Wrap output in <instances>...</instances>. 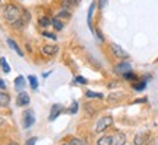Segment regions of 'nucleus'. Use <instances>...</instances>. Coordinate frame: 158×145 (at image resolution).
<instances>
[{"label": "nucleus", "mask_w": 158, "mask_h": 145, "mask_svg": "<svg viewBox=\"0 0 158 145\" xmlns=\"http://www.w3.org/2000/svg\"><path fill=\"white\" fill-rule=\"evenodd\" d=\"M22 13H23V10L20 9L18 5H15V3H9V5H6L5 9H3L5 19L9 20L10 23L15 22V20L20 19V18H22Z\"/></svg>", "instance_id": "nucleus-1"}, {"label": "nucleus", "mask_w": 158, "mask_h": 145, "mask_svg": "<svg viewBox=\"0 0 158 145\" xmlns=\"http://www.w3.org/2000/svg\"><path fill=\"white\" fill-rule=\"evenodd\" d=\"M112 125H113V118H112L110 115L103 116V118H100V119L97 121L96 126H94V132H97V134H100V132H105V130L109 129Z\"/></svg>", "instance_id": "nucleus-2"}, {"label": "nucleus", "mask_w": 158, "mask_h": 145, "mask_svg": "<svg viewBox=\"0 0 158 145\" xmlns=\"http://www.w3.org/2000/svg\"><path fill=\"white\" fill-rule=\"evenodd\" d=\"M110 51L113 54V57H116L118 60H120V61H126V60L129 58V54L126 52L120 45H118V44H115V42L110 44Z\"/></svg>", "instance_id": "nucleus-3"}, {"label": "nucleus", "mask_w": 158, "mask_h": 145, "mask_svg": "<svg viewBox=\"0 0 158 145\" xmlns=\"http://www.w3.org/2000/svg\"><path fill=\"white\" fill-rule=\"evenodd\" d=\"M60 48H58V45L55 44H47V45H44L42 48H41V52L45 55V57H54V55H57Z\"/></svg>", "instance_id": "nucleus-4"}, {"label": "nucleus", "mask_w": 158, "mask_h": 145, "mask_svg": "<svg viewBox=\"0 0 158 145\" xmlns=\"http://www.w3.org/2000/svg\"><path fill=\"white\" fill-rule=\"evenodd\" d=\"M151 141V134L149 132H141L134 138L135 145H148V142Z\"/></svg>", "instance_id": "nucleus-5"}, {"label": "nucleus", "mask_w": 158, "mask_h": 145, "mask_svg": "<svg viewBox=\"0 0 158 145\" xmlns=\"http://www.w3.org/2000/svg\"><path fill=\"white\" fill-rule=\"evenodd\" d=\"M29 103H31V97L26 92H19L18 93V97H16V105L20 107H25L28 106Z\"/></svg>", "instance_id": "nucleus-6"}, {"label": "nucleus", "mask_w": 158, "mask_h": 145, "mask_svg": "<svg viewBox=\"0 0 158 145\" xmlns=\"http://www.w3.org/2000/svg\"><path fill=\"white\" fill-rule=\"evenodd\" d=\"M132 71V65H131L128 61H120L119 64H116L115 65V72H118V74H126V72Z\"/></svg>", "instance_id": "nucleus-7"}, {"label": "nucleus", "mask_w": 158, "mask_h": 145, "mask_svg": "<svg viewBox=\"0 0 158 145\" xmlns=\"http://www.w3.org/2000/svg\"><path fill=\"white\" fill-rule=\"evenodd\" d=\"M35 123V115H34V110H25L23 113V126L25 128H31V126Z\"/></svg>", "instance_id": "nucleus-8"}, {"label": "nucleus", "mask_w": 158, "mask_h": 145, "mask_svg": "<svg viewBox=\"0 0 158 145\" xmlns=\"http://www.w3.org/2000/svg\"><path fill=\"white\" fill-rule=\"evenodd\" d=\"M97 7V3L96 2H93L89 7V12H87V25H89V28H90L91 32H94V28H93V14H94V10Z\"/></svg>", "instance_id": "nucleus-9"}, {"label": "nucleus", "mask_w": 158, "mask_h": 145, "mask_svg": "<svg viewBox=\"0 0 158 145\" xmlns=\"http://www.w3.org/2000/svg\"><path fill=\"white\" fill-rule=\"evenodd\" d=\"M62 110H64V107H62L61 105H58V103L52 105V106H51V113H49V121H55L58 116L62 113Z\"/></svg>", "instance_id": "nucleus-10"}, {"label": "nucleus", "mask_w": 158, "mask_h": 145, "mask_svg": "<svg viewBox=\"0 0 158 145\" xmlns=\"http://www.w3.org/2000/svg\"><path fill=\"white\" fill-rule=\"evenodd\" d=\"M7 45L10 47V49H13L15 52L18 54L19 57H25V54H23V51L19 48V45H18V42L15 41V39H12V38H7Z\"/></svg>", "instance_id": "nucleus-11"}, {"label": "nucleus", "mask_w": 158, "mask_h": 145, "mask_svg": "<svg viewBox=\"0 0 158 145\" xmlns=\"http://www.w3.org/2000/svg\"><path fill=\"white\" fill-rule=\"evenodd\" d=\"M25 84H26V80H25L23 76H18L16 80H15V89H16V92H23Z\"/></svg>", "instance_id": "nucleus-12"}, {"label": "nucleus", "mask_w": 158, "mask_h": 145, "mask_svg": "<svg viewBox=\"0 0 158 145\" xmlns=\"http://www.w3.org/2000/svg\"><path fill=\"white\" fill-rule=\"evenodd\" d=\"M125 142H126V135L122 134V132H118L113 136V144L112 145H125Z\"/></svg>", "instance_id": "nucleus-13"}, {"label": "nucleus", "mask_w": 158, "mask_h": 145, "mask_svg": "<svg viewBox=\"0 0 158 145\" xmlns=\"http://www.w3.org/2000/svg\"><path fill=\"white\" fill-rule=\"evenodd\" d=\"M113 144V136L112 135H103L97 139L96 145H112Z\"/></svg>", "instance_id": "nucleus-14"}, {"label": "nucleus", "mask_w": 158, "mask_h": 145, "mask_svg": "<svg viewBox=\"0 0 158 145\" xmlns=\"http://www.w3.org/2000/svg\"><path fill=\"white\" fill-rule=\"evenodd\" d=\"M9 103H10V96L6 92H2V90H0V107L9 106Z\"/></svg>", "instance_id": "nucleus-15"}, {"label": "nucleus", "mask_w": 158, "mask_h": 145, "mask_svg": "<svg viewBox=\"0 0 158 145\" xmlns=\"http://www.w3.org/2000/svg\"><path fill=\"white\" fill-rule=\"evenodd\" d=\"M58 18L60 19H68V18H71V9L62 6V9L58 12Z\"/></svg>", "instance_id": "nucleus-16"}, {"label": "nucleus", "mask_w": 158, "mask_h": 145, "mask_svg": "<svg viewBox=\"0 0 158 145\" xmlns=\"http://www.w3.org/2000/svg\"><path fill=\"white\" fill-rule=\"evenodd\" d=\"M145 87H147V81L145 80H138V81L132 83V89H134L135 92H142V90H145Z\"/></svg>", "instance_id": "nucleus-17"}, {"label": "nucleus", "mask_w": 158, "mask_h": 145, "mask_svg": "<svg viewBox=\"0 0 158 145\" xmlns=\"http://www.w3.org/2000/svg\"><path fill=\"white\" fill-rule=\"evenodd\" d=\"M122 77L126 80V81H131V83H135V81H138L139 80V77L135 74L134 71H129V72H126V74H123Z\"/></svg>", "instance_id": "nucleus-18"}, {"label": "nucleus", "mask_w": 158, "mask_h": 145, "mask_svg": "<svg viewBox=\"0 0 158 145\" xmlns=\"http://www.w3.org/2000/svg\"><path fill=\"white\" fill-rule=\"evenodd\" d=\"M52 26L55 28V31H62L64 29V22H62V19H60V18H52Z\"/></svg>", "instance_id": "nucleus-19"}, {"label": "nucleus", "mask_w": 158, "mask_h": 145, "mask_svg": "<svg viewBox=\"0 0 158 145\" xmlns=\"http://www.w3.org/2000/svg\"><path fill=\"white\" fill-rule=\"evenodd\" d=\"M26 80L29 81V84H31V87H32V90H36V89L39 87L38 78L35 77V76H28V77H26Z\"/></svg>", "instance_id": "nucleus-20"}, {"label": "nucleus", "mask_w": 158, "mask_h": 145, "mask_svg": "<svg viewBox=\"0 0 158 145\" xmlns=\"http://www.w3.org/2000/svg\"><path fill=\"white\" fill-rule=\"evenodd\" d=\"M49 25H52V19L48 18V16H42V18L39 19V26H42V28H48Z\"/></svg>", "instance_id": "nucleus-21"}, {"label": "nucleus", "mask_w": 158, "mask_h": 145, "mask_svg": "<svg viewBox=\"0 0 158 145\" xmlns=\"http://www.w3.org/2000/svg\"><path fill=\"white\" fill-rule=\"evenodd\" d=\"M120 97H122V94H120V93H118V92H113V93H110L109 96H107V100H109L110 103H113V102L119 100Z\"/></svg>", "instance_id": "nucleus-22"}, {"label": "nucleus", "mask_w": 158, "mask_h": 145, "mask_svg": "<svg viewBox=\"0 0 158 145\" xmlns=\"http://www.w3.org/2000/svg\"><path fill=\"white\" fill-rule=\"evenodd\" d=\"M0 65H2V68H3V71H5V72H9L10 71V67H9V64H7V61H6L5 57L0 58Z\"/></svg>", "instance_id": "nucleus-23"}, {"label": "nucleus", "mask_w": 158, "mask_h": 145, "mask_svg": "<svg viewBox=\"0 0 158 145\" xmlns=\"http://www.w3.org/2000/svg\"><path fill=\"white\" fill-rule=\"evenodd\" d=\"M68 145H87V144H86V141L80 139V138H71Z\"/></svg>", "instance_id": "nucleus-24"}, {"label": "nucleus", "mask_w": 158, "mask_h": 145, "mask_svg": "<svg viewBox=\"0 0 158 145\" xmlns=\"http://www.w3.org/2000/svg\"><path fill=\"white\" fill-rule=\"evenodd\" d=\"M77 110H78V103H77V102H73V105L70 106V109H68V113H70V115H76Z\"/></svg>", "instance_id": "nucleus-25"}, {"label": "nucleus", "mask_w": 158, "mask_h": 145, "mask_svg": "<svg viewBox=\"0 0 158 145\" xmlns=\"http://www.w3.org/2000/svg\"><path fill=\"white\" fill-rule=\"evenodd\" d=\"M86 96L87 97H96V99H103V94H102V93H94V92H91V90L86 92Z\"/></svg>", "instance_id": "nucleus-26"}, {"label": "nucleus", "mask_w": 158, "mask_h": 145, "mask_svg": "<svg viewBox=\"0 0 158 145\" xmlns=\"http://www.w3.org/2000/svg\"><path fill=\"white\" fill-rule=\"evenodd\" d=\"M42 36H45V38H49V39H52V41H57V35L52 34V32H48V31H44V32H42Z\"/></svg>", "instance_id": "nucleus-27"}, {"label": "nucleus", "mask_w": 158, "mask_h": 145, "mask_svg": "<svg viewBox=\"0 0 158 145\" xmlns=\"http://www.w3.org/2000/svg\"><path fill=\"white\" fill-rule=\"evenodd\" d=\"M109 0H97V9L99 10H105V7L107 6Z\"/></svg>", "instance_id": "nucleus-28"}, {"label": "nucleus", "mask_w": 158, "mask_h": 145, "mask_svg": "<svg viewBox=\"0 0 158 145\" xmlns=\"http://www.w3.org/2000/svg\"><path fill=\"white\" fill-rule=\"evenodd\" d=\"M76 83H78V84H87V80L83 76H77L76 77Z\"/></svg>", "instance_id": "nucleus-29"}, {"label": "nucleus", "mask_w": 158, "mask_h": 145, "mask_svg": "<svg viewBox=\"0 0 158 145\" xmlns=\"http://www.w3.org/2000/svg\"><path fill=\"white\" fill-rule=\"evenodd\" d=\"M94 34H96V38L100 41V42H103L105 41V38H103V35H102V32H100V29H96L94 31Z\"/></svg>", "instance_id": "nucleus-30"}, {"label": "nucleus", "mask_w": 158, "mask_h": 145, "mask_svg": "<svg viewBox=\"0 0 158 145\" xmlns=\"http://www.w3.org/2000/svg\"><path fill=\"white\" fill-rule=\"evenodd\" d=\"M35 144H36V138L34 136V138H29V139L26 141V144H25V145H35Z\"/></svg>", "instance_id": "nucleus-31"}, {"label": "nucleus", "mask_w": 158, "mask_h": 145, "mask_svg": "<svg viewBox=\"0 0 158 145\" xmlns=\"http://www.w3.org/2000/svg\"><path fill=\"white\" fill-rule=\"evenodd\" d=\"M5 87H6L5 81H3V80H0V89H5Z\"/></svg>", "instance_id": "nucleus-32"}, {"label": "nucleus", "mask_w": 158, "mask_h": 145, "mask_svg": "<svg viewBox=\"0 0 158 145\" xmlns=\"http://www.w3.org/2000/svg\"><path fill=\"white\" fill-rule=\"evenodd\" d=\"M6 145H19L18 142H15V141H12V142H9V144H6Z\"/></svg>", "instance_id": "nucleus-33"}, {"label": "nucleus", "mask_w": 158, "mask_h": 145, "mask_svg": "<svg viewBox=\"0 0 158 145\" xmlns=\"http://www.w3.org/2000/svg\"><path fill=\"white\" fill-rule=\"evenodd\" d=\"M3 125V118H0V126Z\"/></svg>", "instance_id": "nucleus-34"}, {"label": "nucleus", "mask_w": 158, "mask_h": 145, "mask_svg": "<svg viewBox=\"0 0 158 145\" xmlns=\"http://www.w3.org/2000/svg\"><path fill=\"white\" fill-rule=\"evenodd\" d=\"M0 7H2V0H0Z\"/></svg>", "instance_id": "nucleus-35"}, {"label": "nucleus", "mask_w": 158, "mask_h": 145, "mask_svg": "<svg viewBox=\"0 0 158 145\" xmlns=\"http://www.w3.org/2000/svg\"><path fill=\"white\" fill-rule=\"evenodd\" d=\"M62 145H65V144H62Z\"/></svg>", "instance_id": "nucleus-36"}]
</instances>
